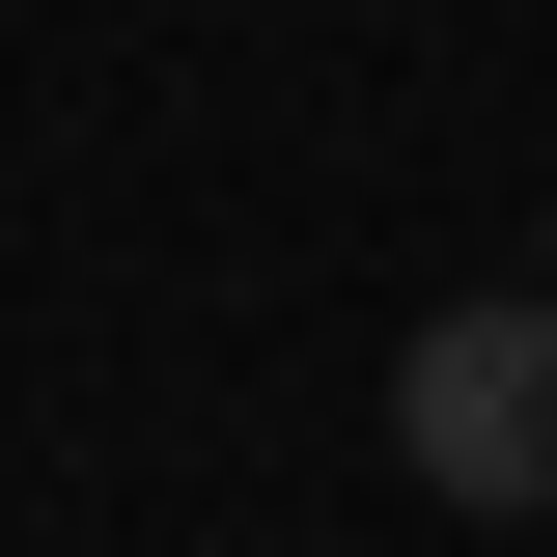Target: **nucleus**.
Returning a JSON list of instances; mask_svg holds the SVG:
<instances>
[{
	"instance_id": "nucleus-1",
	"label": "nucleus",
	"mask_w": 557,
	"mask_h": 557,
	"mask_svg": "<svg viewBox=\"0 0 557 557\" xmlns=\"http://www.w3.org/2000/svg\"><path fill=\"white\" fill-rule=\"evenodd\" d=\"M391 446H418V502L530 530L557 502V278H502V307H446V335L391 362Z\"/></svg>"
},
{
	"instance_id": "nucleus-2",
	"label": "nucleus",
	"mask_w": 557,
	"mask_h": 557,
	"mask_svg": "<svg viewBox=\"0 0 557 557\" xmlns=\"http://www.w3.org/2000/svg\"><path fill=\"white\" fill-rule=\"evenodd\" d=\"M530 278H557V223H530Z\"/></svg>"
}]
</instances>
